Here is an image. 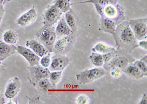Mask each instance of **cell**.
<instances>
[{
	"mask_svg": "<svg viewBox=\"0 0 147 104\" xmlns=\"http://www.w3.org/2000/svg\"><path fill=\"white\" fill-rule=\"evenodd\" d=\"M129 25L137 40H142L147 37V18L131 19Z\"/></svg>",
	"mask_w": 147,
	"mask_h": 104,
	"instance_id": "obj_4",
	"label": "cell"
},
{
	"mask_svg": "<svg viewBox=\"0 0 147 104\" xmlns=\"http://www.w3.org/2000/svg\"><path fill=\"white\" fill-rule=\"evenodd\" d=\"M5 102V100L4 99H3V97L1 96V92H0V104H3Z\"/></svg>",
	"mask_w": 147,
	"mask_h": 104,
	"instance_id": "obj_36",
	"label": "cell"
},
{
	"mask_svg": "<svg viewBox=\"0 0 147 104\" xmlns=\"http://www.w3.org/2000/svg\"><path fill=\"white\" fill-rule=\"evenodd\" d=\"M117 46L128 51L138 47L137 39L131 30L129 22L123 21L116 27L113 36Z\"/></svg>",
	"mask_w": 147,
	"mask_h": 104,
	"instance_id": "obj_1",
	"label": "cell"
},
{
	"mask_svg": "<svg viewBox=\"0 0 147 104\" xmlns=\"http://www.w3.org/2000/svg\"><path fill=\"white\" fill-rule=\"evenodd\" d=\"M115 52H113L109 53L106 54H102L104 63L105 64L107 63L111 60L113 58V55L115 54Z\"/></svg>",
	"mask_w": 147,
	"mask_h": 104,
	"instance_id": "obj_31",
	"label": "cell"
},
{
	"mask_svg": "<svg viewBox=\"0 0 147 104\" xmlns=\"http://www.w3.org/2000/svg\"><path fill=\"white\" fill-rule=\"evenodd\" d=\"M72 42L70 37L65 36L59 39L55 43L54 48L58 52H63L70 47Z\"/></svg>",
	"mask_w": 147,
	"mask_h": 104,
	"instance_id": "obj_17",
	"label": "cell"
},
{
	"mask_svg": "<svg viewBox=\"0 0 147 104\" xmlns=\"http://www.w3.org/2000/svg\"><path fill=\"white\" fill-rule=\"evenodd\" d=\"M92 50L93 52L101 54H106L109 53L116 52V49L114 47L103 42L98 43L92 48Z\"/></svg>",
	"mask_w": 147,
	"mask_h": 104,
	"instance_id": "obj_18",
	"label": "cell"
},
{
	"mask_svg": "<svg viewBox=\"0 0 147 104\" xmlns=\"http://www.w3.org/2000/svg\"><path fill=\"white\" fill-rule=\"evenodd\" d=\"M62 71H53L50 72L49 78L51 83L53 85H55L61 79Z\"/></svg>",
	"mask_w": 147,
	"mask_h": 104,
	"instance_id": "obj_25",
	"label": "cell"
},
{
	"mask_svg": "<svg viewBox=\"0 0 147 104\" xmlns=\"http://www.w3.org/2000/svg\"><path fill=\"white\" fill-rule=\"evenodd\" d=\"M88 59L92 64L96 67H101L104 65L103 55L100 54L93 52L88 57Z\"/></svg>",
	"mask_w": 147,
	"mask_h": 104,
	"instance_id": "obj_22",
	"label": "cell"
},
{
	"mask_svg": "<svg viewBox=\"0 0 147 104\" xmlns=\"http://www.w3.org/2000/svg\"><path fill=\"white\" fill-rule=\"evenodd\" d=\"M128 64V61L126 58L123 57L113 58L107 63H106L104 67L106 70H111L116 67H119L123 69Z\"/></svg>",
	"mask_w": 147,
	"mask_h": 104,
	"instance_id": "obj_11",
	"label": "cell"
},
{
	"mask_svg": "<svg viewBox=\"0 0 147 104\" xmlns=\"http://www.w3.org/2000/svg\"><path fill=\"white\" fill-rule=\"evenodd\" d=\"M3 38L6 43L12 45L16 44L18 40V34L13 30H9L5 32Z\"/></svg>",
	"mask_w": 147,
	"mask_h": 104,
	"instance_id": "obj_21",
	"label": "cell"
},
{
	"mask_svg": "<svg viewBox=\"0 0 147 104\" xmlns=\"http://www.w3.org/2000/svg\"><path fill=\"white\" fill-rule=\"evenodd\" d=\"M123 71L128 76L136 79L142 78L144 76V74L133 64L127 65L123 69Z\"/></svg>",
	"mask_w": 147,
	"mask_h": 104,
	"instance_id": "obj_16",
	"label": "cell"
},
{
	"mask_svg": "<svg viewBox=\"0 0 147 104\" xmlns=\"http://www.w3.org/2000/svg\"><path fill=\"white\" fill-rule=\"evenodd\" d=\"M1 64V61H0V65Z\"/></svg>",
	"mask_w": 147,
	"mask_h": 104,
	"instance_id": "obj_39",
	"label": "cell"
},
{
	"mask_svg": "<svg viewBox=\"0 0 147 104\" xmlns=\"http://www.w3.org/2000/svg\"><path fill=\"white\" fill-rule=\"evenodd\" d=\"M34 67L33 71L35 77L38 80H41L43 78H49L50 71L48 68H45L42 66L37 65L32 66Z\"/></svg>",
	"mask_w": 147,
	"mask_h": 104,
	"instance_id": "obj_19",
	"label": "cell"
},
{
	"mask_svg": "<svg viewBox=\"0 0 147 104\" xmlns=\"http://www.w3.org/2000/svg\"><path fill=\"white\" fill-rule=\"evenodd\" d=\"M147 96L146 93L144 94L142 99L139 102L140 104H147Z\"/></svg>",
	"mask_w": 147,
	"mask_h": 104,
	"instance_id": "obj_35",
	"label": "cell"
},
{
	"mask_svg": "<svg viewBox=\"0 0 147 104\" xmlns=\"http://www.w3.org/2000/svg\"><path fill=\"white\" fill-rule=\"evenodd\" d=\"M103 17L111 19L118 25L125 19L123 10L118 4H109L103 8Z\"/></svg>",
	"mask_w": 147,
	"mask_h": 104,
	"instance_id": "obj_3",
	"label": "cell"
},
{
	"mask_svg": "<svg viewBox=\"0 0 147 104\" xmlns=\"http://www.w3.org/2000/svg\"><path fill=\"white\" fill-rule=\"evenodd\" d=\"M93 5H94L98 14L101 17H103V7L98 4H93Z\"/></svg>",
	"mask_w": 147,
	"mask_h": 104,
	"instance_id": "obj_32",
	"label": "cell"
},
{
	"mask_svg": "<svg viewBox=\"0 0 147 104\" xmlns=\"http://www.w3.org/2000/svg\"><path fill=\"white\" fill-rule=\"evenodd\" d=\"M123 72V69L119 67L113 68L111 70V76L115 79H119L122 76Z\"/></svg>",
	"mask_w": 147,
	"mask_h": 104,
	"instance_id": "obj_28",
	"label": "cell"
},
{
	"mask_svg": "<svg viewBox=\"0 0 147 104\" xmlns=\"http://www.w3.org/2000/svg\"><path fill=\"white\" fill-rule=\"evenodd\" d=\"M54 5L62 13H66L71 9V5L69 0H55Z\"/></svg>",
	"mask_w": 147,
	"mask_h": 104,
	"instance_id": "obj_23",
	"label": "cell"
},
{
	"mask_svg": "<svg viewBox=\"0 0 147 104\" xmlns=\"http://www.w3.org/2000/svg\"><path fill=\"white\" fill-rule=\"evenodd\" d=\"M11 0H5V3H4V4H6L7 2H9V1H11Z\"/></svg>",
	"mask_w": 147,
	"mask_h": 104,
	"instance_id": "obj_38",
	"label": "cell"
},
{
	"mask_svg": "<svg viewBox=\"0 0 147 104\" xmlns=\"http://www.w3.org/2000/svg\"><path fill=\"white\" fill-rule=\"evenodd\" d=\"M26 46L30 48L38 56L43 57L48 53V50L40 42L36 40H30L26 41Z\"/></svg>",
	"mask_w": 147,
	"mask_h": 104,
	"instance_id": "obj_13",
	"label": "cell"
},
{
	"mask_svg": "<svg viewBox=\"0 0 147 104\" xmlns=\"http://www.w3.org/2000/svg\"><path fill=\"white\" fill-rule=\"evenodd\" d=\"M133 64L138 68L144 76H147V61L141 59V60L135 61Z\"/></svg>",
	"mask_w": 147,
	"mask_h": 104,
	"instance_id": "obj_26",
	"label": "cell"
},
{
	"mask_svg": "<svg viewBox=\"0 0 147 104\" xmlns=\"http://www.w3.org/2000/svg\"><path fill=\"white\" fill-rule=\"evenodd\" d=\"M5 3V0H0V5H4Z\"/></svg>",
	"mask_w": 147,
	"mask_h": 104,
	"instance_id": "obj_37",
	"label": "cell"
},
{
	"mask_svg": "<svg viewBox=\"0 0 147 104\" xmlns=\"http://www.w3.org/2000/svg\"><path fill=\"white\" fill-rule=\"evenodd\" d=\"M20 83L18 78H14L9 81L6 89L5 95L8 99L14 98L19 92Z\"/></svg>",
	"mask_w": 147,
	"mask_h": 104,
	"instance_id": "obj_10",
	"label": "cell"
},
{
	"mask_svg": "<svg viewBox=\"0 0 147 104\" xmlns=\"http://www.w3.org/2000/svg\"><path fill=\"white\" fill-rule=\"evenodd\" d=\"M107 72L103 68H94L86 70L77 73L76 76L77 81L80 84H86L92 82L106 74Z\"/></svg>",
	"mask_w": 147,
	"mask_h": 104,
	"instance_id": "obj_2",
	"label": "cell"
},
{
	"mask_svg": "<svg viewBox=\"0 0 147 104\" xmlns=\"http://www.w3.org/2000/svg\"><path fill=\"white\" fill-rule=\"evenodd\" d=\"M138 46L140 47L143 49L145 50H147V42L146 40H142L141 41L138 42Z\"/></svg>",
	"mask_w": 147,
	"mask_h": 104,
	"instance_id": "obj_33",
	"label": "cell"
},
{
	"mask_svg": "<svg viewBox=\"0 0 147 104\" xmlns=\"http://www.w3.org/2000/svg\"><path fill=\"white\" fill-rule=\"evenodd\" d=\"M118 0H86V1H82V2H77V3H74L71 4V5H77V4H86V3H91V4H98L100 5L101 6L104 7L105 5L109 4H117Z\"/></svg>",
	"mask_w": 147,
	"mask_h": 104,
	"instance_id": "obj_24",
	"label": "cell"
},
{
	"mask_svg": "<svg viewBox=\"0 0 147 104\" xmlns=\"http://www.w3.org/2000/svg\"><path fill=\"white\" fill-rule=\"evenodd\" d=\"M90 100L87 95H80L77 99V104H89Z\"/></svg>",
	"mask_w": 147,
	"mask_h": 104,
	"instance_id": "obj_30",
	"label": "cell"
},
{
	"mask_svg": "<svg viewBox=\"0 0 147 104\" xmlns=\"http://www.w3.org/2000/svg\"><path fill=\"white\" fill-rule=\"evenodd\" d=\"M56 34L63 36H70L74 33L67 24L64 19H62L58 23L55 30Z\"/></svg>",
	"mask_w": 147,
	"mask_h": 104,
	"instance_id": "obj_15",
	"label": "cell"
},
{
	"mask_svg": "<svg viewBox=\"0 0 147 104\" xmlns=\"http://www.w3.org/2000/svg\"><path fill=\"white\" fill-rule=\"evenodd\" d=\"M16 51L27 60L31 67L39 65L40 61L39 56L31 50L24 47L19 46L17 47Z\"/></svg>",
	"mask_w": 147,
	"mask_h": 104,
	"instance_id": "obj_7",
	"label": "cell"
},
{
	"mask_svg": "<svg viewBox=\"0 0 147 104\" xmlns=\"http://www.w3.org/2000/svg\"><path fill=\"white\" fill-rule=\"evenodd\" d=\"M65 21L67 23L69 27L70 28L71 30L74 31H76V21L74 13L72 9L67 12L65 14Z\"/></svg>",
	"mask_w": 147,
	"mask_h": 104,
	"instance_id": "obj_20",
	"label": "cell"
},
{
	"mask_svg": "<svg viewBox=\"0 0 147 104\" xmlns=\"http://www.w3.org/2000/svg\"><path fill=\"white\" fill-rule=\"evenodd\" d=\"M117 25L111 19L105 17H101L100 22V28L105 33H108L113 36L116 30Z\"/></svg>",
	"mask_w": 147,
	"mask_h": 104,
	"instance_id": "obj_14",
	"label": "cell"
},
{
	"mask_svg": "<svg viewBox=\"0 0 147 104\" xmlns=\"http://www.w3.org/2000/svg\"><path fill=\"white\" fill-rule=\"evenodd\" d=\"M17 47L14 45L0 42V61H3L15 54Z\"/></svg>",
	"mask_w": 147,
	"mask_h": 104,
	"instance_id": "obj_12",
	"label": "cell"
},
{
	"mask_svg": "<svg viewBox=\"0 0 147 104\" xmlns=\"http://www.w3.org/2000/svg\"><path fill=\"white\" fill-rule=\"evenodd\" d=\"M37 17L36 11L34 7H32L17 20V24L22 27H25L33 23L36 21Z\"/></svg>",
	"mask_w": 147,
	"mask_h": 104,
	"instance_id": "obj_9",
	"label": "cell"
},
{
	"mask_svg": "<svg viewBox=\"0 0 147 104\" xmlns=\"http://www.w3.org/2000/svg\"><path fill=\"white\" fill-rule=\"evenodd\" d=\"M62 13L55 6L53 5L48 8L44 16V26H53L61 18Z\"/></svg>",
	"mask_w": 147,
	"mask_h": 104,
	"instance_id": "obj_6",
	"label": "cell"
},
{
	"mask_svg": "<svg viewBox=\"0 0 147 104\" xmlns=\"http://www.w3.org/2000/svg\"><path fill=\"white\" fill-rule=\"evenodd\" d=\"M3 6L4 5H0V24L5 14V9Z\"/></svg>",
	"mask_w": 147,
	"mask_h": 104,
	"instance_id": "obj_34",
	"label": "cell"
},
{
	"mask_svg": "<svg viewBox=\"0 0 147 104\" xmlns=\"http://www.w3.org/2000/svg\"><path fill=\"white\" fill-rule=\"evenodd\" d=\"M70 60L67 57L56 56L51 61L50 69L52 71H63L69 64Z\"/></svg>",
	"mask_w": 147,
	"mask_h": 104,
	"instance_id": "obj_8",
	"label": "cell"
},
{
	"mask_svg": "<svg viewBox=\"0 0 147 104\" xmlns=\"http://www.w3.org/2000/svg\"><path fill=\"white\" fill-rule=\"evenodd\" d=\"M39 86L41 88L45 90H47L50 87L51 83L48 78H43L39 80Z\"/></svg>",
	"mask_w": 147,
	"mask_h": 104,
	"instance_id": "obj_27",
	"label": "cell"
},
{
	"mask_svg": "<svg viewBox=\"0 0 147 104\" xmlns=\"http://www.w3.org/2000/svg\"><path fill=\"white\" fill-rule=\"evenodd\" d=\"M51 61L50 56L49 54H48L42 57L40 61V64L44 68H48L50 65Z\"/></svg>",
	"mask_w": 147,
	"mask_h": 104,
	"instance_id": "obj_29",
	"label": "cell"
},
{
	"mask_svg": "<svg viewBox=\"0 0 147 104\" xmlns=\"http://www.w3.org/2000/svg\"><path fill=\"white\" fill-rule=\"evenodd\" d=\"M37 36L45 46L49 47L55 44L57 37L55 28L53 26H44L38 30Z\"/></svg>",
	"mask_w": 147,
	"mask_h": 104,
	"instance_id": "obj_5",
	"label": "cell"
}]
</instances>
